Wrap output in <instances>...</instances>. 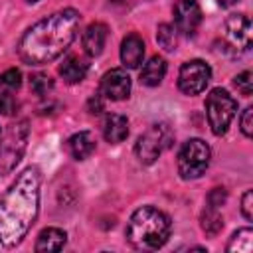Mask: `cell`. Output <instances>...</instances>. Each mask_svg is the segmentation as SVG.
<instances>
[{
    "label": "cell",
    "mask_w": 253,
    "mask_h": 253,
    "mask_svg": "<svg viewBox=\"0 0 253 253\" xmlns=\"http://www.w3.org/2000/svg\"><path fill=\"white\" fill-rule=\"evenodd\" d=\"M144 57V42L138 34H128L121 43V61L128 69H136Z\"/></svg>",
    "instance_id": "cell-12"
},
{
    "label": "cell",
    "mask_w": 253,
    "mask_h": 253,
    "mask_svg": "<svg viewBox=\"0 0 253 253\" xmlns=\"http://www.w3.org/2000/svg\"><path fill=\"white\" fill-rule=\"evenodd\" d=\"M210 77H211L210 65L202 59H192L180 67L178 87L186 95H198L206 89V85L210 83Z\"/></svg>",
    "instance_id": "cell-8"
},
{
    "label": "cell",
    "mask_w": 253,
    "mask_h": 253,
    "mask_svg": "<svg viewBox=\"0 0 253 253\" xmlns=\"http://www.w3.org/2000/svg\"><path fill=\"white\" fill-rule=\"evenodd\" d=\"M237 111V101L221 87H215L210 91L206 97V113H208V123L211 126V132L221 136L227 132V126L231 119L235 117Z\"/></svg>",
    "instance_id": "cell-5"
},
{
    "label": "cell",
    "mask_w": 253,
    "mask_h": 253,
    "mask_svg": "<svg viewBox=\"0 0 253 253\" xmlns=\"http://www.w3.org/2000/svg\"><path fill=\"white\" fill-rule=\"evenodd\" d=\"M233 85L237 87V91H239L241 95L249 97V95L253 93V75H251V71H243V73L235 75V77H233Z\"/></svg>",
    "instance_id": "cell-24"
},
{
    "label": "cell",
    "mask_w": 253,
    "mask_h": 253,
    "mask_svg": "<svg viewBox=\"0 0 253 253\" xmlns=\"http://www.w3.org/2000/svg\"><path fill=\"white\" fill-rule=\"evenodd\" d=\"M51 87H53V81L47 75H43V73H36V75L30 77V89L36 95H45Z\"/></svg>",
    "instance_id": "cell-22"
},
{
    "label": "cell",
    "mask_w": 253,
    "mask_h": 253,
    "mask_svg": "<svg viewBox=\"0 0 253 253\" xmlns=\"http://www.w3.org/2000/svg\"><path fill=\"white\" fill-rule=\"evenodd\" d=\"M202 229H204L210 237H215V235L223 229V217H221L219 210L206 206V211H204V215H202Z\"/></svg>",
    "instance_id": "cell-20"
},
{
    "label": "cell",
    "mask_w": 253,
    "mask_h": 253,
    "mask_svg": "<svg viewBox=\"0 0 253 253\" xmlns=\"http://www.w3.org/2000/svg\"><path fill=\"white\" fill-rule=\"evenodd\" d=\"M40 211V172L30 166L18 174L10 188L0 198V243L16 247Z\"/></svg>",
    "instance_id": "cell-1"
},
{
    "label": "cell",
    "mask_w": 253,
    "mask_h": 253,
    "mask_svg": "<svg viewBox=\"0 0 253 253\" xmlns=\"http://www.w3.org/2000/svg\"><path fill=\"white\" fill-rule=\"evenodd\" d=\"M156 42L162 49L166 51H174L176 43H178V36H176V28L170 24H160L156 30Z\"/></svg>",
    "instance_id": "cell-21"
},
{
    "label": "cell",
    "mask_w": 253,
    "mask_h": 253,
    "mask_svg": "<svg viewBox=\"0 0 253 253\" xmlns=\"http://www.w3.org/2000/svg\"><path fill=\"white\" fill-rule=\"evenodd\" d=\"M81 16L73 8L53 12L34 24L18 43V55L28 65H45L57 59L75 40Z\"/></svg>",
    "instance_id": "cell-2"
},
{
    "label": "cell",
    "mask_w": 253,
    "mask_h": 253,
    "mask_svg": "<svg viewBox=\"0 0 253 253\" xmlns=\"http://www.w3.org/2000/svg\"><path fill=\"white\" fill-rule=\"evenodd\" d=\"M174 24L176 32L184 36H194L202 24V8L196 0H178L174 4Z\"/></svg>",
    "instance_id": "cell-9"
},
{
    "label": "cell",
    "mask_w": 253,
    "mask_h": 253,
    "mask_svg": "<svg viewBox=\"0 0 253 253\" xmlns=\"http://www.w3.org/2000/svg\"><path fill=\"white\" fill-rule=\"evenodd\" d=\"M87 69H89L87 59H83L79 55H67L63 59V63L59 65V75L63 77L65 83L73 85V83H79V81L85 79Z\"/></svg>",
    "instance_id": "cell-15"
},
{
    "label": "cell",
    "mask_w": 253,
    "mask_h": 253,
    "mask_svg": "<svg viewBox=\"0 0 253 253\" xmlns=\"http://www.w3.org/2000/svg\"><path fill=\"white\" fill-rule=\"evenodd\" d=\"M217 2H219V6H231V4H235L239 0H217Z\"/></svg>",
    "instance_id": "cell-30"
},
{
    "label": "cell",
    "mask_w": 253,
    "mask_h": 253,
    "mask_svg": "<svg viewBox=\"0 0 253 253\" xmlns=\"http://www.w3.org/2000/svg\"><path fill=\"white\" fill-rule=\"evenodd\" d=\"M210 146L202 138H190L178 152V174L184 180L200 178L210 166Z\"/></svg>",
    "instance_id": "cell-6"
},
{
    "label": "cell",
    "mask_w": 253,
    "mask_h": 253,
    "mask_svg": "<svg viewBox=\"0 0 253 253\" xmlns=\"http://www.w3.org/2000/svg\"><path fill=\"white\" fill-rule=\"evenodd\" d=\"M28 2H38V0H28Z\"/></svg>",
    "instance_id": "cell-32"
},
{
    "label": "cell",
    "mask_w": 253,
    "mask_h": 253,
    "mask_svg": "<svg viewBox=\"0 0 253 253\" xmlns=\"http://www.w3.org/2000/svg\"><path fill=\"white\" fill-rule=\"evenodd\" d=\"M20 85H22V73H20L16 67L6 69V71L0 75V87L14 91V89H18Z\"/></svg>",
    "instance_id": "cell-23"
},
{
    "label": "cell",
    "mask_w": 253,
    "mask_h": 253,
    "mask_svg": "<svg viewBox=\"0 0 253 253\" xmlns=\"http://www.w3.org/2000/svg\"><path fill=\"white\" fill-rule=\"evenodd\" d=\"M87 109H89V113H93V115L101 113V111H103V101H101V95L91 97V99H89V103H87Z\"/></svg>",
    "instance_id": "cell-29"
},
{
    "label": "cell",
    "mask_w": 253,
    "mask_h": 253,
    "mask_svg": "<svg viewBox=\"0 0 253 253\" xmlns=\"http://www.w3.org/2000/svg\"><path fill=\"white\" fill-rule=\"evenodd\" d=\"M125 235L134 249L140 251L160 249L170 235V219L158 208L142 206L130 215Z\"/></svg>",
    "instance_id": "cell-3"
},
{
    "label": "cell",
    "mask_w": 253,
    "mask_h": 253,
    "mask_svg": "<svg viewBox=\"0 0 253 253\" xmlns=\"http://www.w3.org/2000/svg\"><path fill=\"white\" fill-rule=\"evenodd\" d=\"M174 140L168 125H152L144 134L138 136L134 144V154L142 164H152L160 156L162 148L170 146Z\"/></svg>",
    "instance_id": "cell-7"
},
{
    "label": "cell",
    "mask_w": 253,
    "mask_h": 253,
    "mask_svg": "<svg viewBox=\"0 0 253 253\" xmlns=\"http://www.w3.org/2000/svg\"><path fill=\"white\" fill-rule=\"evenodd\" d=\"M103 136L111 144H119L128 136V121L119 113H111L103 121Z\"/></svg>",
    "instance_id": "cell-14"
},
{
    "label": "cell",
    "mask_w": 253,
    "mask_h": 253,
    "mask_svg": "<svg viewBox=\"0 0 253 253\" xmlns=\"http://www.w3.org/2000/svg\"><path fill=\"white\" fill-rule=\"evenodd\" d=\"M67 241V235L59 227H45L40 231L36 241V251H59L63 249Z\"/></svg>",
    "instance_id": "cell-17"
},
{
    "label": "cell",
    "mask_w": 253,
    "mask_h": 253,
    "mask_svg": "<svg viewBox=\"0 0 253 253\" xmlns=\"http://www.w3.org/2000/svg\"><path fill=\"white\" fill-rule=\"evenodd\" d=\"M227 200V192L225 188H213L210 194H208V208H215L219 210V206H223Z\"/></svg>",
    "instance_id": "cell-25"
},
{
    "label": "cell",
    "mask_w": 253,
    "mask_h": 253,
    "mask_svg": "<svg viewBox=\"0 0 253 253\" xmlns=\"http://www.w3.org/2000/svg\"><path fill=\"white\" fill-rule=\"evenodd\" d=\"M225 36L235 49L247 51L251 47V20L245 14H229L225 18Z\"/></svg>",
    "instance_id": "cell-10"
},
{
    "label": "cell",
    "mask_w": 253,
    "mask_h": 253,
    "mask_svg": "<svg viewBox=\"0 0 253 253\" xmlns=\"http://www.w3.org/2000/svg\"><path fill=\"white\" fill-rule=\"evenodd\" d=\"M107 34H109V30H107V26H105L103 22H93V24H89L87 30L83 32V49H85L91 57L99 55V53L103 51V47H105Z\"/></svg>",
    "instance_id": "cell-13"
},
{
    "label": "cell",
    "mask_w": 253,
    "mask_h": 253,
    "mask_svg": "<svg viewBox=\"0 0 253 253\" xmlns=\"http://www.w3.org/2000/svg\"><path fill=\"white\" fill-rule=\"evenodd\" d=\"M0 113L2 115H14L16 113V101L8 93H0Z\"/></svg>",
    "instance_id": "cell-28"
},
{
    "label": "cell",
    "mask_w": 253,
    "mask_h": 253,
    "mask_svg": "<svg viewBox=\"0 0 253 253\" xmlns=\"http://www.w3.org/2000/svg\"><path fill=\"white\" fill-rule=\"evenodd\" d=\"M225 249L231 251V253H251V249H253V231H251V227L237 229L231 235Z\"/></svg>",
    "instance_id": "cell-19"
},
{
    "label": "cell",
    "mask_w": 253,
    "mask_h": 253,
    "mask_svg": "<svg viewBox=\"0 0 253 253\" xmlns=\"http://www.w3.org/2000/svg\"><path fill=\"white\" fill-rule=\"evenodd\" d=\"M30 126L28 121H16L6 126L0 138V176L10 174L16 164L22 160L26 146H28Z\"/></svg>",
    "instance_id": "cell-4"
},
{
    "label": "cell",
    "mask_w": 253,
    "mask_h": 253,
    "mask_svg": "<svg viewBox=\"0 0 253 253\" xmlns=\"http://www.w3.org/2000/svg\"><path fill=\"white\" fill-rule=\"evenodd\" d=\"M164 75H166V61L158 55H152L140 71V81L148 87H156V85H160Z\"/></svg>",
    "instance_id": "cell-18"
},
{
    "label": "cell",
    "mask_w": 253,
    "mask_h": 253,
    "mask_svg": "<svg viewBox=\"0 0 253 253\" xmlns=\"http://www.w3.org/2000/svg\"><path fill=\"white\" fill-rule=\"evenodd\" d=\"M241 213L245 219H253V192L247 190L241 198Z\"/></svg>",
    "instance_id": "cell-27"
},
{
    "label": "cell",
    "mask_w": 253,
    "mask_h": 253,
    "mask_svg": "<svg viewBox=\"0 0 253 253\" xmlns=\"http://www.w3.org/2000/svg\"><path fill=\"white\" fill-rule=\"evenodd\" d=\"M67 150L75 160H85L93 154L95 150V138L89 130H81L75 132L69 140H67Z\"/></svg>",
    "instance_id": "cell-16"
},
{
    "label": "cell",
    "mask_w": 253,
    "mask_h": 253,
    "mask_svg": "<svg viewBox=\"0 0 253 253\" xmlns=\"http://www.w3.org/2000/svg\"><path fill=\"white\" fill-rule=\"evenodd\" d=\"M101 95L111 99V101H123L128 97L130 93V77L125 69L117 67V69H111L107 71L103 77H101V87H99Z\"/></svg>",
    "instance_id": "cell-11"
},
{
    "label": "cell",
    "mask_w": 253,
    "mask_h": 253,
    "mask_svg": "<svg viewBox=\"0 0 253 253\" xmlns=\"http://www.w3.org/2000/svg\"><path fill=\"white\" fill-rule=\"evenodd\" d=\"M239 126H241V132H243L247 138L253 134V107H247V109L241 113Z\"/></svg>",
    "instance_id": "cell-26"
},
{
    "label": "cell",
    "mask_w": 253,
    "mask_h": 253,
    "mask_svg": "<svg viewBox=\"0 0 253 253\" xmlns=\"http://www.w3.org/2000/svg\"><path fill=\"white\" fill-rule=\"evenodd\" d=\"M111 2H121V0H111Z\"/></svg>",
    "instance_id": "cell-31"
}]
</instances>
